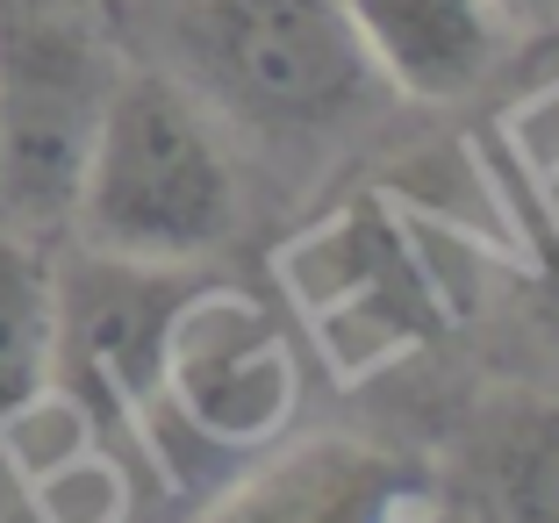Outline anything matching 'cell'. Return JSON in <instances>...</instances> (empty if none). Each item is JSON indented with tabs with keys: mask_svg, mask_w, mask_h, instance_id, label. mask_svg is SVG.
<instances>
[{
	"mask_svg": "<svg viewBox=\"0 0 559 523\" xmlns=\"http://www.w3.org/2000/svg\"><path fill=\"white\" fill-rule=\"evenodd\" d=\"M158 72L259 144H330L388 100L337 0H151Z\"/></svg>",
	"mask_w": 559,
	"mask_h": 523,
	"instance_id": "cell-1",
	"label": "cell"
},
{
	"mask_svg": "<svg viewBox=\"0 0 559 523\" xmlns=\"http://www.w3.org/2000/svg\"><path fill=\"white\" fill-rule=\"evenodd\" d=\"M72 223L86 251L144 265H194L237 229V173L215 115L158 66L116 72L72 187Z\"/></svg>",
	"mask_w": 559,
	"mask_h": 523,
	"instance_id": "cell-2",
	"label": "cell"
},
{
	"mask_svg": "<svg viewBox=\"0 0 559 523\" xmlns=\"http://www.w3.org/2000/svg\"><path fill=\"white\" fill-rule=\"evenodd\" d=\"M116 66L100 36L58 0L0 8V194L29 223L72 215L86 144Z\"/></svg>",
	"mask_w": 559,
	"mask_h": 523,
	"instance_id": "cell-3",
	"label": "cell"
},
{
	"mask_svg": "<svg viewBox=\"0 0 559 523\" xmlns=\"http://www.w3.org/2000/svg\"><path fill=\"white\" fill-rule=\"evenodd\" d=\"M295 402H301V373L273 309H259V295H245V287L194 280L173 309V323H165L158 402L151 409H165L173 430L209 444L215 459H237V452H265L295 424Z\"/></svg>",
	"mask_w": 559,
	"mask_h": 523,
	"instance_id": "cell-4",
	"label": "cell"
},
{
	"mask_svg": "<svg viewBox=\"0 0 559 523\" xmlns=\"http://www.w3.org/2000/svg\"><path fill=\"white\" fill-rule=\"evenodd\" d=\"M287 280L323 330L337 373L388 366L395 352L438 337V287L388 209H345L337 223L309 229L287 251Z\"/></svg>",
	"mask_w": 559,
	"mask_h": 523,
	"instance_id": "cell-5",
	"label": "cell"
},
{
	"mask_svg": "<svg viewBox=\"0 0 559 523\" xmlns=\"http://www.w3.org/2000/svg\"><path fill=\"white\" fill-rule=\"evenodd\" d=\"M438 502V466L409 444L309 438L245 474L209 523H424Z\"/></svg>",
	"mask_w": 559,
	"mask_h": 523,
	"instance_id": "cell-6",
	"label": "cell"
},
{
	"mask_svg": "<svg viewBox=\"0 0 559 523\" xmlns=\"http://www.w3.org/2000/svg\"><path fill=\"white\" fill-rule=\"evenodd\" d=\"M366 66L402 100H466L510 50L502 0H337Z\"/></svg>",
	"mask_w": 559,
	"mask_h": 523,
	"instance_id": "cell-7",
	"label": "cell"
},
{
	"mask_svg": "<svg viewBox=\"0 0 559 523\" xmlns=\"http://www.w3.org/2000/svg\"><path fill=\"white\" fill-rule=\"evenodd\" d=\"M460 523H559V394H488L452 452Z\"/></svg>",
	"mask_w": 559,
	"mask_h": 523,
	"instance_id": "cell-8",
	"label": "cell"
},
{
	"mask_svg": "<svg viewBox=\"0 0 559 523\" xmlns=\"http://www.w3.org/2000/svg\"><path fill=\"white\" fill-rule=\"evenodd\" d=\"M58 373V280L22 237L0 229V430L29 416Z\"/></svg>",
	"mask_w": 559,
	"mask_h": 523,
	"instance_id": "cell-9",
	"label": "cell"
},
{
	"mask_svg": "<svg viewBox=\"0 0 559 523\" xmlns=\"http://www.w3.org/2000/svg\"><path fill=\"white\" fill-rule=\"evenodd\" d=\"M510 144H516V158L531 165V180H538L545 209L559 215V80L516 100V115H510Z\"/></svg>",
	"mask_w": 559,
	"mask_h": 523,
	"instance_id": "cell-10",
	"label": "cell"
},
{
	"mask_svg": "<svg viewBox=\"0 0 559 523\" xmlns=\"http://www.w3.org/2000/svg\"><path fill=\"white\" fill-rule=\"evenodd\" d=\"M502 15H531V22H559V0H502Z\"/></svg>",
	"mask_w": 559,
	"mask_h": 523,
	"instance_id": "cell-11",
	"label": "cell"
},
{
	"mask_svg": "<svg viewBox=\"0 0 559 523\" xmlns=\"http://www.w3.org/2000/svg\"><path fill=\"white\" fill-rule=\"evenodd\" d=\"M424 523H460V516H452V509H430V516Z\"/></svg>",
	"mask_w": 559,
	"mask_h": 523,
	"instance_id": "cell-12",
	"label": "cell"
},
{
	"mask_svg": "<svg viewBox=\"0 0 559 523\" xmlns=\"http://www.w3.org/2000/svg\"><path fill=\"white\" fill-rule=\"evenodd\" d=\"M116 523H122V516H116Z\"/></svg>",
	"mask_w": 559,
	"mask_h": 523,
	"instance_id": "cell-13",
	"label": "cell"
}]
</instances>
